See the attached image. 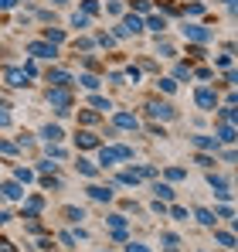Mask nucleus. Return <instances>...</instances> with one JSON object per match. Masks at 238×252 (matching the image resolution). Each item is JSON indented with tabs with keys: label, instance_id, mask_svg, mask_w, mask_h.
Masks as SVG:
<instances>
[{
	"label": "nucleus",
	"instance_id": "1",
	"mask_svg": "<svg viewBox=\"0 0 238 252\" xmlns=\"http://www.w3.org/2000/svg\"><path fill=\"white\" fill-rule=\"evenodd\" d=\"M119 160H133V147H102L99 150V167H116Z\"/></svg>",
	"mask_w": 238,
	"mask_h": 252
},
{
	"label": "nucleus",
	"instance_id": "2",
	"mask_svg": "<svg viewBox=\"0 0 238 252\" xmlns=\"http://www.w3.org/2000/svg\"><path fill=\"white\" fill-rule=\"evenodd\" d=\"M48 102L55 106V113H58V116H68V106H72L68 85H51V89H48Z\"/></svg>",
	"mask_w": 238,
	"mask_h": 252
},
{
	"label": "nucleus",
	"instance_id": "3",
	"mask_svg": "<svg viewBox=\"0 0 238 252\" xmlns=\"http://www.w3.org/2000/svg\"><path fill=\"white\" fill-rule=\"evenodd\" d=\"M194 102H198L204 113H211V109H218V89H208V85H201L194 89Z\"/></svg>",
	"mask_w": 238,
	"mask_h": 252
},
{
	"label": "nucleus",
	"instance_id": "4",
	"mask_svg": "<svg viewBox=\"0 0 238 252\" xmlns=\"http://www.w3.org/2000/svg\"><path fill=\"white\" fill-rule=\"evenodd\" d=\"M3 82L10 85V89H28V85H31V75H28L24 68H14V65H10V68H3Z\"/></svg>",
	"mask_w": 238,
	"mask_h": 252
},
{
	"label": "nucleus",
	"instance_id": "5",
	"mask_svg": "<svg viewBox=\"0 0 238 252\" xmlns=\"http://www.w3.org/2000/svg\"><path fill=\"white\" fill-rule=\"evenodd\" d=\"M28 55H34V58H55L58 55V44H51V41H31L28 44Z\"/></svg>",
	"mask_w": 238,
	"mask_h": 252
},
{
	"label": "nucleus",
	"instance_id": "6",
	"mask_svg": "<svg viewBox=\"0 0 238 252\" xmlns=\"http://www.w3.org/2000/svg\"><path fill=\"white\" fill-rule=\"evenodd\" d=\"M140 31H143V21H140L136 14L122 17V24L116 28V34H119V38H129V34H140Z\"/></svg>",
	"mask_w": 238,
	"mask_h": 252
},
{
	"label": "nucleus",
	"instance_id": "7",
	"mask_svg": "<svg viewBox=\"0 0 238 252\" xmlns=\"http://www.w3.org/2000/svg\"><path fill=\"white\" fill-rule=\"evenodd\" d=\"M147 113H150L153 120H174V116H177V109H174L170 102H147Z\"/></svg>",
	"mask_w": 238,
	"mask_h": 252
},
{
	"label": "nucleus",
	"instance_id": "8",
	"mask_svg": "<svg viewBox=\"0 0 238 252\" xmlns=\"http://www.w3.org/2000/svg\"><path fill=\"white\" fill-rule=\"evenodd\" d=\"M184 38L204 44V41H211V31H208V28H201V24H184Z\"/></svg>",
	"mask_w": 238,
	"mask_h": 252
},
{
	"label": "nucleus",
	"instance_id": "9",
	"mask_svg": "<svg viewBox=\"0 0 238 252\" xmlns=\"http://www.w3.org/2000/svg\"><path fill=\"white\" fill-rule=\"evenodd\" d=\"M61 136H65V133H61V126H58V123H44V126H41V140H48V143H58Z\"/></svg>",
	"mask_w": 238,
	"mask_h": 252
},
{
	"label": "nucleus",
	"instance_id": "10",
	"mask_svg": "<svg viewBox=\"0 0 238 252\" xmlns=\"http://www.w3.org/2000/svg\"><path fill=\"white\" fill-rule=\"evenodd\" d=\"M113 123L119 126V129H140V120L133 116V113H116V120Z\"/></svg>",
	"mask_w": 238,
	"mask_h": 252
},
{
	"label": "nucleus",
	"instance_id": "11",
	"mask_svg": "<svg viewBox=\"0 0 238 252\" xmlns=\"http://www.w3.org/2000/svg\"><path fill=\"white\" fill-rule=\"evenodd\" d=\"M194 147H198V150H218L221 143H218V136H208V133H198V136H194Z\"/></svg>",
	"mask_w": 238,
	"mask_h": 252
},
{
	"label": "nucleus",
	"instance_id": "12",
	"mask_svg": "<svg viewBox=\"0 0 238 252\" xmlns=\"http://www.w3.org/2000/svg\"><path fill=\"white\" fill-rule=\"evenodd\" d=\"M48 82H51V85H72L75 79H72L65 68H51V72H48Z\"/></svg>",
	"mask_w": 238,
	"mask_h": 252
},
{
	"label": "nucleus",
	"instance_id": "13",
	"mask_svg": "<svg viewBox=\"0 0 238 252\" xmlns=\"http://www.w3.org/2000/svg\"><path fill=\"white\" fill-rule=\"evenodd\" d=\"M89 198H95V201H113V188H109V184H106V188H102V184H92V188H89Z\"/></svg>",
	"mask_w": 238,
	"mask_h": 252
},
{
	"label": "nucleus",
	"instance_id": "14",
	"mask_svg": "<svg viewBox=\"0 0 238 252\" xmlns=\"http://www.w3.org/2000/svg\"><path fill=\"white\" fill-rule=\"evenodd\" d=\"M75 140H79V147H82V150H92V147H99V136H95V133H89V129L75 133Z\"/></svg>",
	"mask_w": 238,
	"mask_h": 252
},
{
	"label": "nucleus",
	"instance_id": "15",
	"mask_svg": "<svg viewBox=\"0 0 238 252\" xmlns=\"http://www.w3.org/2000/svg\"><path fill=\"white\" fill-rule=\"evenodd\" d=\"M218 143H235V123H221L218 126Z\"/></svg>",
	"mask_w": 238,
	"mask_h": 252
},
{
	"label": "nucleus",
	"instance_id": "16",
	"mask_svg": "<svg viewBox=\"0 0 238 252\" xmlns=\"http://www.w3.org/2000/svg\"><path fill=\"white\" fill-rule=\"evenodd\" d=\"M75 170H79V174H85V177H95V174H99V164H92V160H85V157H79V164H75Z\"/></svg>",
	"mask_w": 238,
	"mask_h": 252
},
{
	"label": "nucleus",
	"instance_id": "17",
	"mask_svg": "<svg viewBox=\"0 0 238 252\" xmlns=\"http://www.w3.org/2000/svg\"><path fill=\"white\" fill-rule=\"evenodd\" d=\"M143 31H153V34H163V31H167V17H150V21L143 24Z\"/></svg>",
	"mask_w": 238,
	"mask_h": 252
},
{
	"label": "nucleus",
	"instance_id": "18",
	"mask_svg": "<svg viewBox=\"0 0 238 252\" xmlns=\"http://www.w3.org/2000/svg\"><path fill=\"white\" fill-rule=\"evenodd\" d=\"M153 194H157V201H174V188L170 184H153Z\"/></svg>",
	"mask_w": 238,
	"mask_h": 252
},
{
	"label": "nucleus",
	"instance_id": "19",
	"mask_svg": "<svg viewBox=\"0 0 238 252\" xmlns=\"http://www.w3.org/2000/svg\"><path fill=\"white\" fill-rule=\"evenodd\" d=\"M194 218H198L204 228H214V221H218V218H214V211H208V208H198V211H194Z\"/></svg>",
	"mask_w": 238,
	"mask_h": 252
},
{
	"label": "nucleus",
	"instance_id": "20",
	"mask_svg": "<svg viewBox=\"0 0 238 252\" xmlns=\"http://www.w3.org/2000/svg\"><path fill=\"white\" fill-rule=\"evenodd\" d=\"M41 208H44V201H41V198H31V201L24 205V218H38Z\"/></svg>",
	"mask_w": 238,
	"mask_h": 252
},
{
	"label": "nucleus",
	"instance_id": "21",
	"mask_svg": "<svg viewBox=\"0 0 238 252\" xmlns=\"http://www.w3.org/2000/svg\"><path fill=\"white\" fill-rule=\"evenodd\" d=\"M0 191H3V194H7V198H24V188H21V184H17V181H7V184H3V188H0Z\"/></svg>",
	"mask_w": 238,
	"mask_h": 252
},
{
	"label": "nucleus",
	"instance_id": "22",
	"mask_svg": "<svg viewBox=\"0 0 238 252\" xmlns=\"http://www.w3.org/2000/svg\"><path fill=\"white\" fill-rule=\"evenodd\" d=\"M214 242H218L221 249H235V235H232V232H214Z\"/></svg>",
	"mask_w": 238,
	"mask_h": 252
},
{
	"label": "nucleus",
	"instance_id": "23",
	"mask_svg": "<svg viewBox=\"0 0 238 252\" xmlns=\"http://www.w3.org/2000/svg\"><path fill=\"white\" fill-rule=\"evenodd\" d=\"M167 215H170L174 221H187V218H191L187 208H180V205H167Z\"/></svg>",
	"mask_w": 238,
	"mask_h": 252
},
{
	"label": "nucleus",
	"instance_id": "24",
	"mask_svg": "<svg viewBox=\"0 0 238 252\" xmlns=\"http://www.w3.org/2000/svg\"><path fill=\"white\" fill-rule=\"evenodd\" d=\"M208 184H211L214 191H225V188H232V184H228V177H221V174H208Z\"/></svg>",
	"mask_w": 238,
	"mask_h": 252
},
{
	"label": "nucleus",
	"instance_id": "25",
	"mask_svg": "<svg viewBox=\"0 0 238 252\" xmlns=\"http://www.w3.org/2000/svg\"><path fill=\"white\" fill-rule=\"evenodd\" d=\"M79 82L85 85V89H89V92H95V89H99V85H102V79H95V75H89V72H82V75H79Z\"/></svg>",
	"mask_w": 238,
	"mask_h": 252
},
{
	"label": "nucleus",
	"instance_id": "26",
	"mask_svg": "<svg viewBox=\"0 0 238 252\" xmlns=\"http://www.w3.org/2000/svg\"><path fill=\"white\" fill-rule=\"evenodd\" d=\"M218 116H221V123H235V106H232V102H225V106L218 109Z\"/></svg>",
	"mask_w": 238,
	"mask_h": 252
},
{
	"label": "nucleus",
	"instance_id": "27",
	"mask_svg": "<svg viewBox=\"0 0 238 252\" xmlns=\"http://www.w3.org/2000/svg\"><path fill=\"white\" fill-rule=\"evenodd\" d=\"M157 55H160V58H174L177 51H174V44H170V41H160V38H157Z\"/></svg>",
	"mask_w": 238,
	"mask_h": 252
},
{
	"label": "nucleus",
	"instance_id": "28",
	"mask_svg": "<svg viewBox=\"0 0 238 252\" xmlns=\"http://www.w3.org/2000/svg\"><path fill=\"white\" fill-rule=\"evenodd\" d=\"M14 181H17V184H28V181H34V170L17 167V170H14Z\"/></svg>",
	"mask_w": 238,
	"mask_h": 252
},
{
	"label": "nucleus",
	"instance_id": "29",
	"mask_svg": "<svg viewBox=\"0 0 238 252\" xmlns=\"http://www.w3.org/2000/svg\"><path fill=\"white\" fill-rule=\"evenodd\" d=\"M89 102H92V106H95L99 113H109V109H113V102H109V99H102V95H92Z\"/></svg>",
	"mask_w": 238,
	"mask_h": 252
},
{
	"label": "nucleus",
	"instance_id": "30",
	"mask_svg": "<svg viewBox=\"0 0 238 252\" xmlns=\"http://www.w3.org/2000/svg\"><path fill=\"white\" fill-rule=\"evenodd\" d=\"M44 41H51V44H61V41H65V34H61L58 28H48V31H44Z\"/></svg>",
	"mask_w": 238,
	"mask_h": 252
},
{
	"label": "nucleus",
	"instance_id": "31",
	"mask_svg": "<svg viewBox=\"0 0 238 252\" xmlns=\"http://www.w3.org/2000/svg\"><path fill=\"white\" fill-rule=\"evenodd\" d=\"M160 242H163L167 249H177V246H180V239H177L174 232H163V235H160Z\"/></svg>",
	"mask_w": 238,
	"mask_h": 252
},
{
	"label": "nucleus",
	"instance_id": "32",
	"mask_svg": "<svg viewBox=\"0 0 238 252\" xmlns=\"http://www.w3.org/2000/svg\"><path fill=\"white\" fill-rule=\"evenodd\" d=\"M61 215H65V221H82V218H85V211H82V208H65Z\"/></svg>",
	"mask_w": 238,
	"mask_h": 252
},
{
	"label": "nucleus",
	"instance_id": "33",
	"mask_svg": "<svg viewBox=\"0 0 238 252\" xmlns=\"http://www.w3.org/2000/svg\"><path fill=\"white\" fill-rule=\"evenodd\" d=\"M72 28L85 31V28H89V14H72Z\"/></svg>",
	"mask_w": 238,
	"mask_h": 252
},
{
	"label": "nucleus",
	"instance_id": "34",
	"mask_svg": "<svg viewBox=\"0 0 238 252\" xmlns=\"http://www.w3.org/2000/svg\"><path fill=\"white\" fill-rule=\"evenodd\" d=\"M174 75H177V79H187V82L194 79V72H191V65H177V68H174Z\"/></svg>",
	"mask_w": 238,
	"mask_h": 252
},
{
	"label": "nucleus",
	"instance_id": "35",
	"mask_svg": "<svg viewBox=\"0 0 238 252\" xmlns=\"http://www.w3.org/2000/svg\"><path fill=\"white\" fill-rule=\"evenodd\" d=\"M157 89H160V92H167V95H170V92L177 89V82H174V79H157Z\"/></svg>",
	"mask_w": 238,
	"mask_h": 252
},
{
	"label": "nucleus",
	"instance_id": "36",
	"mask_svg": "<svg viewBox=\"0 0 238 252\" xmlns=\"http://www.w3.org/2000/svg\"><path fill=\"white\" fill-rule=\"evenodd\" d=\"M167 177H170V181H184L187 170H184V167H167Z\"/></svg>",
	"mask_w": 238,
	"mask_h": 252
},
{
	"label": "nucleus",
	"instance_id": "37",
	"mask_svg": "<svg viewBox=\"0 0 238 252\" xmlns=\"http://www.w3.org/2000/svg\"><path fill=\"white\" fill-rule=\"evenodd\" d=\"M82 14H99V0H82Z\"/></svg>",
	"mask_w": 238,
	"mask_h": 252
},
{
	"label": "nucleus",
	"instance_id": "38",
	"mask_svg": "<svg viewBox=\"0 0 238 252\" xmlns=\"http://www.w3.org/2000/svg\"><path fill=\"white\" fill-rule=\"evenodd\" d=\"M106 221H109V228H122V225H126V218H122V215H109V218H106Z\"/></svg>",
	"mask_w": 238,
	"mask_h": 252
},
{
	"label": "nucleus",
	"instance_id": "39",
	"mask_svg": "<svg viewBox=\"0 0 238 252\" xmlns=\"http://www.w3.org/2000/svg\"><path fill=\"white\" fill-rule=\"evenodd\" d=\"M48 157H55V160H61V157H65V150H61L58 143H48Z\"/></svg>",
	"mask_w": 238,
	"mask_h": 252
},
{
	"label": "nucleus",
	"instance_id": "40",
	"mask_svg": "<svg viewBox=\"0 0 238 252\" xmlns=\"http://www.w3.org/2000/svg\"><path fill=\"white\" fill-rule=\"evenodd\" d=\"M198 164H201L204 170H211V167H214V157H208V154H198Z\"/></svg>",
	"mask_w": 238,
	"mask_h": 252
},
{
	"label": "nucleus",
	"instance_id": "41",
	"mask_svg": "<svg viewBox=\"0 0 238 252\" xmlns=\"http://www.w3.org/2000/svg\"><path fill=\"white\" fill-rule=\"evenodd\" d=\"M218 215H221V218H228V221H235V211H232V205H221V208H218Z\"/></svg>",
	"mask_w": 238,
	"mask_h": 252
},
{
	"label": "nucleus",
	"instance_id": "42",
	"mask_svg": "<svg viewBox=\"0 0 238 252\" xmlns=\"http://www.w3.org/2000/svg\"><path fill=\"white\" fill-rule=\"evenodd\" d=\"M0 126H10V113H7V106L0 102Z\"/></svg>",
	"mask_w": 238,
	"mask_h": 252
},
{
	"label": "nucleus",
	"instance_id": "43",
	"mask_svg": "<svg viewBox=\"0 0 238 252\" xmlns=\"http://www.w3.org/2000/svg\"><path fill=\"white\" fill-rule=\"evenodd\" d=\"M99 44H102V48H113L116 38H113V34H99Z\"/></svg>",
	"mask_w": 238,
	"mask_h": 252
},
{
	"label": "nucleus",
	"instance_id": "44",
	"mask_svg": "<svg viewBox=\"0 0 238 252\" xmlns=\"http://www.w3.org/2000/svg\"><path fill=\"white\" fill-rule=\"evenodd\" d=\"M133 7H136L140 14H147V10H150V0H133Z\"/></svg>",
	"mask_w": 238,
	"mask_h": 252
},
{
	"label": "nucleus",
	"instance_id": "45",
	"mask_svg": "<svg viewBox=\"0 0 238 252\" xmlns=\"http://www.w3.org/2000/svg\"><path fill=\"white\" fill-rule=\"evenodd\" d=\"M187 14H191V17H198V14H204V3H191V7H187Z\"/></svg>",
	"mask_w": 238,
	"mask_h": 252
},
{
	"label": "nucleus",
	"instance_id": "46",
	"mask_svg": "<svg viewBox=\"0 0 238 252\" xmlns=\"http://www.w3.org/2000/svg\"><path fill=\"white\" fill-rule=\"evenodd\" d=\"M58 239H61V242H65V246H75V235H72V232H61V235H58Z\"/></svg>",
	"mask_w": 238,
	"mask_h": 252
},
{
	"label": "nucleus",
	"instance_id": "47",
	"mask_svg": "<svg viewBox=\"0 0 238 252\" xmlns=\"http://www.w3.org/2000/svg\"><path fill=\"white\" fill-rule=\"evenodd\" d=\"M14 150H17L14 143H7V140H0V154H14Z\"/></svg>",
	"mask_w": 238,
	"mask_h": 252
},
{
	"label": "nucleus",
	"instance_id": "48",
	"mask_svg": "<svg viewBox=\"0 0 238 252\" xmlns=\"http://www.w3.org/2000/svg\"><path fill=\"white\" fill-rule=\"evenodd\" d=\"M126 252H150V249H147L143 242H129V249H126Z\"/></svg>",
	"mask_w": 238,
	"mask_h": 252
},
{
	"label": "nucleus",
	"instance_id": "49",
	"mask_svg": "<svg viewBox=\"0 0 238 252\" xmlns=\"http://www.w3.org/2000/svg\"><path fill=\"white\" fill-rule=\"evenodd\" d=\"M153 211H157L160 218H163V215H167V201H153Z\"/></svg>",
	"mask_w": 238,
	"mask_h": 252
},
{
	"label": "nucleus",
	"instance_id": "50",
	"mask_svg": "<svg viewBox=\"0 0 238 252\" xmlns=\"http://www.w3.org/2000/svg\"><path fill=\"white\" fill-rule=\"evenodd\" d=\"M7 221H10V215H7V211H0V225H7Z\"/></svg>",
	"mask_w": 238,
	"mask_h": 252
},
{
	"label": "nucleus",
	"instance_id": "51",
	"mask_svg": "<svg viewBox=\"0 0 238 252\" xmlns=\"http://www.w3.org/2000/svg\"><path fill=\"white\" fill-rule=\"evenodd\" d=\"M7 7H14V0H0V10H7Z\"/></svg>",
	"mask_w": 238,
	"mask_h": 252
},
{
	"label": "nucleus",
	"instance_id": "52",
	"mask_svg": "<svg viewBox=\"0 0 238 252\" xmlns=\"http://www.w3.org/2000/svg\"><path fill=\"white\" fill-rule=\"evenodd\" d=\"M51 3H55V7H61V3H68V0H51Z\"/></svg>",
	"mask_w": 238,
	"mask_h": 252
},
{
	"label": "nucleus",
	"instance_id": "53",
	"mask_svg": "<svg viewBox=\"0 0 238 252\" xmlns=\"http://www.w3.org/2000/svg\"><path fill=\"white\" fill-rule=\"evenodd\" d=\"M225 3H228V7H235V0H225Z\"/></svg>",
	"mask_w": 238,
	"mask_h": 252
},
{
	"label": "nucleus",
	"instance_id": "54",
	"mask_svg": "<svg viewBox=\"0 0 238 252\" xmlns=\"http://www.w3.org/2000/svg\"><path fill=\"white\" fill-rule=\"evenodd\" d=\"M167 252H177V249H167Z\"/></svg>",
	"mask_w": 238,
	"mask_h": 252
}]
</instances>
